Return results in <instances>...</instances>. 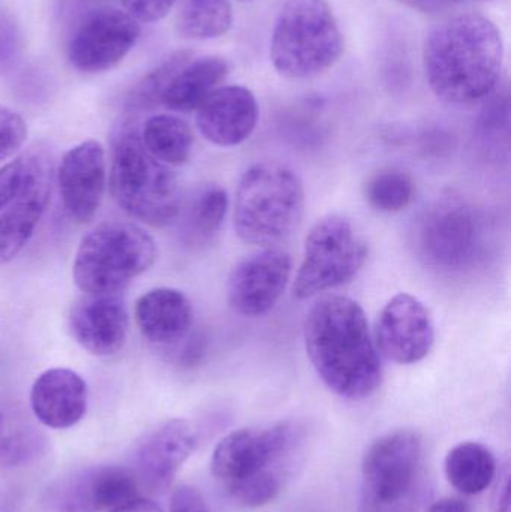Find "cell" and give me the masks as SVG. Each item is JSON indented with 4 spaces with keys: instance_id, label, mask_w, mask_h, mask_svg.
<instances>
[{
    "instance_id": "1",
    "label": "cell",
    "mask_w": 511,
    "mask_h": 512,
    "mask_svg": "<svg viewBox=\"0 0 511 512\" xmlns=\"http://www.w3.org/2000/svg\"><path fill=\"white\" fill-rule=\"evenodd\" d=\"M303 339L315 372L336 396L363 400L381 387L377 346L365 310L353 298H320L306 315Z\"/></svg>"
},
{
    "instance_id": "2",
    "label": "cell",
    "mask_w": 511,
    "mask_h": 512,
    "mask_svg": "<svg viewBox=\"0 0 511 512\" xmlns=\"http://www.w3.org/2000/svg\"><path fill=\"white\" fill-rule=\"evenodd\" d=\"M504 42L494 21L465 12L431 30L423 47V68L432 92L450 105L471 107L497 90Z\"/></svg>"
},
{
    "instance_id": "3",
    "label": "cell",
    "mask_w": 511,
    "mask_h": 512,
    "mask_svg": "<svg viewBox=\"0 0 511 512\" xmlns=\"http://www.w3.org/2000/svg\"><path fill=\"white\" fill-rule=\"evenodd\" d=\"M303 210L305 188L299 174L281 162H258L240 179L234 230L246 245L275 248L296 230Z\"/></svg>"
},
{
    "instance_id": "4",
    "label": "cell",
    "mask_w": 511,
    "mask_h": 512,
    "mask_svg": "<svg viewBox=\"0 0 511 512\" xmlns=\"http://www.w3.org/2000/svg\"><path fill=\"white\" fill-rule=\"evenodd\" d=\"M110 188L120 209L137 221L168 227L179 218L183 198L176 174L147 152L140 129L129 123L114 135Z\"/></svg>"
},
{
    "instance_id": "5",
    "label": "cell",
    "mask_w": 511,
    "mask_h": 512,
    "mask_svg": "<svg viewBox=\"0 0 511 512\" xmlns=\"http://www.w3.org/2000/svg\"><path fill=\"white\" fill-rule=\"evenodd\" d=\"M423 439L395 430L369 445L362 459L357 512H417L425 501Z\"/></svg>"
},
{
    "instance_id": "6",
    "label": "cell",
    "mask_w": 511,
    "mask_h": 512,
    "mask_svg": "<svg viewBox=\"0 0 511 512\" xmlns=\"http://www.w3.org/2000/svg\"><path fill=\"white\" fill-rule=\"evenodd\" d=\"M345 50L344 35L326 0H288L276 20L270 60L291 80H305L332 68Z\"/></svg>"
},
{
    "instance_id": "7",
    "label": "cell",
    "mask_w": 511,
    "mask_h": 512,
    "mask_svg": "<svg viewBox=\"0 0 511 512\" xmlns=\"http://www.w3.org/2000/svg\"><path fill=\"white\" fill-rule=\"evenodd\" d=\"M155 240L129 222H105L86 234L72 265L84 294H117L155 264Z\"/></svg>"
},
{
    "instance_id": "8",
    "label": "cell",
    "mask_w": 511,
    "mask_h": 512,
    "mask_svg": "<svg viewBox=\"0 0 511 512\" xmlns=\"http://www.w3.org/2000/svg\"><path fill=\"white\" fill-rule=\"evenodd\" d=\"M488 228L476 207L458 197L435 201L420 219L416 249L423 264L444 274L464 273L485 256Z\"/></svg>"
},
{
    "instance_id": "9",
    "label": "cell",
    "mask_w": 511,
    "mask_h": 512,
    "mask_svg": "<svg viewBox=\"0 0 511 512\" xmlns=\"http://www.w3.org/2000/svg\"><path fill=\"white\" fill-rule=\"evenodd\" d=\"M369 249L350 219L329 215L315 222L303 249L293 291L299 300L315 297L353 280L368 259Z\"/></svg>"
},
{
    "instance_id": "10",
    "label": "cell",
    "mask_w": 511,
    "mask_h": 512,
    "mask_svg": "<svg viewBox=\"0 0 511 512\" xmlns=\"http://www.w3.org/2000/svg\"><path fill=\"white\" fill-rule=\"evenodd\" d=\"M135 474L122 466H90L54 480L42 496L48 512H108L138 498Z\"/></svg>"
},
{
    "instance_id": "11",
    "label": "cell",
    "mask_w": 511,
    "mask_h": 512,
    "mask_svg": "<svg viewBox=\"0 0 511 512\" xmlns=\"http://www.w3.org/2000/svg\"><path fill=\"white\" fill-rule=\"evenodd\" d=\"M140 23L119 9H96L83 18L68 45L77 71L98 74L119 65L140 38Z\"/></svg>"
},
{
    "instance_id": "12",
    "label": "cell",
    "mask_w": 511,
    "mask_h": 512,
    "mask_svg": "<svg viewBox=\"0 0 511 512\" xmlns=\"http://www.w3.org/2000/svg\"><path fill=\"white\" fill-rule=\"evenodd\" d=\"M297 441L294 424L278 423L264 429H239L228 433L213 450L210 469L225 486L272 469Z\"/></svg>"
},
{
    "instance_id": "13",
    "label": "cell",
    "mask_w": 511,
    "mask_h": 512,
    "mask_svg": "<svg viewBox=\"0 0 511 512\" xmlns=\"http://www.w3.org/2000/svg\"><path fill=\"white\" fill-rule=\"evenodd\" d=\"M288 252L267 248L242 259L228 277V304L245 318H260L275 309L291 279Z\"/></svg>"
},
{
    "instance_id": "14",
    "label": "cell",
    "mask_w": 511,
    "mask_h": 512,
    "mask_svg": "<svg viewBox=\"0 0 511 512\" xmlns=\"http://www.w3.org/2000/svg\"><path fill=\"white\" fill-rule=\"evenodd\" d=\"M375 342L377 351L393 363L410 366L425 360L435 343L428 307L407 292L390 298L378 316Z\"/></svg>"
},
{
    "instance_id": "15",
    "label": "cell",
    "mask_w": 511,
    "mask_h": 512,
    "mask_svg": "<svg viewBox=\"0 0 511 512\" xmlns=\"http://www.w3.org/2000/svg\"><path fill=\"white\" fill-rule=\"evenodd\" d=\"M51 168L42 155L27 156V176L17 197L0 215V264H8L26 248L47 210Z\"/></svg>"
},
{
    "instance_id": "16",
    "label": "cell",
    "mask_w": 511,
    "mask_h": 512,
    "mask_svg": "<svg viewBox=\"0 0 511 512\" xmlns=\"http://www.w3.org/2000/svg\"><path fill=\"white\" fill-rule=\"evenodd\" d=\"M107 167L105 150L95 140L72 147L59 165L57 185L69 218L87 224L95 218L104 197Z\"/></svg>"
},
{
    "instance_id": "17",
    "label": "cell",
    "mask_w": 511,
    "mask_h": 512,
    "mask_svg": "<svg viewBox=\"0 0 511 512\" xmlns=\"http://www.w3.org/2000/svg\"><path fill=\"white\" fill-rule=\"evenodd\" d=\"M197 444V433L186 420L174 418L156 427L140 442L135 454L138 484L152 493L170 489Z\"/></svg>"
},
{
    "instance_id": "18",
    "label": "cell",
    "mask_w": 511,
    "mask_h": 512,
    "mask_svg": "<svg viewBox=\"0 0 511 512\" xmlns=\"http://www.w3.org/2000/svg\"><path fill=\"white\" fill-rule=\"evenodd\" d=\"M69 330L75 342L95 357H110L125 345L129 315L117 294H86L72 306Z\"/></svg>"
},
{
    "instance_id": "19",
    "label": "cell",
    "mask_w": 511,
    "mask_h": 512,
    "mask_svg": "<svg viewBox=\"0 0 511 512\" xmlns=\"http://www.w3.org/2000/svg\"><path fill=\"white\" fill-rule=\"evenodd\" d=\"M197 128L204 140L218 147L245 143L257 128V98L243 86L218 87L197 108Z\"/></svg>"
},
{
    "instance_id": "20",
    "label": "cell",
    "mask_w": 511,
    "mask_h": 512,
    "mask_svg": "<svg viewBox=\"0 0 511 512\" xmlns=\"http://www.w3.org/2000/svg\"><path fill=\"white\" fill-rule=\"evenodd\" d=\"M30 406L39 423L63 430L80 423L87 409V385L74 370H45L36 378Z\"/></svg>"
},
{
    "instance_id": "21",
    "label": "cell",
    "mask_w": 511,
    "mask_h": 512,
    "mask_svg": "<svg viewBox=\"0 0 511 512\" xmlns=\"http://www.w3.org/2000/svg\"><path fill=\"white\" fill-rule=\"evenodd\" d=\"M135 322L144 339L153 345H174L188 336L194 324V307L179 289H152L135 303Z\"/></svg>"
},
{
    "instance_id": "22",
    "label": "cell",
    "mask_w": 511,
    "mask_h": 512,
    "mask_svg": "<svg viewBox=\"0 0 511 512\" xmlns=\"http://www.w3.org/2000/svg\"><path fill=\"white\" fill-rule=\"evenodd\" d=\"M228 206L230 200L221 185L204 183L198 186L180 207L176 221L180 242L189 249L209 246L224 225Z\"/></svg>"
},
{
    "instance_id": "23",
    "label": "cell",
    "mask_w": 511,
    "mask_h": 512,
    "mask_svg": "<svg viewBox=\"0 0 511 512\" xmlns=\"http://www.w3.org/2000/svg\"><path fill=\"white\" fill-rule=\"evenodd\" d=\"M228 71L230 66L224 57H192L171 78L162 93L161 105L182 113L197 110L204 99L227 78Z\"/></svg>"
},
{
    "instance_id": "24",
    "label": "cell",
    "mask_w": 511,
    "mask_h": 512,
    "mask_svg": "<svg viewBox=\"0 0 511 512\" xmlns=\"http://www.w3.org/2000/svg\"><path fill=\"white\" fill-rule=\"evenodd\" d=\"M447 480L462 495H480L494 484L498 474L497 459L480 442H461L444 460Z\"/></svg>"
},
{
    "instance_id": "25",
    "label": "cell",
    "mask_w": 511,
    "mask_h": 512,
    "mask_svg": "<svg viewBox=\"0 0 511 512\" xmlns=\"http://www.w3.org/2000/svg\"><path fill=\"white\" fill-rule=\"evenodd\" d=\"M147 152L168 167H180L191 158L194 134L185 120L171 114L149 117L140 129Z\"/></svg>"
},
{
    "instance_id": "26",
    "label": "cell",
    "mask_w": 511,
    "mask_h": 512,
    "mask_svg": "<svg viewBox=\"0 0 511 512\" xmlns=\"http://www.w3.org/2000/svg\"><path fill=\"white\" fill-rule=\"evenodd\" d=\"M233 26L230 0H183L176 29L182 38L207 41L225 35Z\"/></svg>"
},
{
    "instance_id": "27",
    "label": "cell",
    "mask_w": 511,
    "mask_h": 512,
    "mask_svg": "<svg viewBox=\"0 0 511 512\" xmlns=\"http://www.w3.org/2000/svg\"><path fill=\"white\" fill-rule=\"evenodd\" d=\"M45 438L32 423L12 412L0 411V463L21 466L41 456Z\"/></svg>"
},
{
    "instance_id": "28",
    "label": "cell",
    "mask_w": 511,
    "mask_h": 512,
    "mask_svg": "<svg viewBox=\"0 0 511 512\" xmlns=\"http://www.w3.org/2000/svg\"><path fill=\"white\" fill-rule=\"evenodd\" d=\"M366 203L380 213H399L413 204L416 183L398 168H383L371 174L363 185Z\"/></svg>"
},
{
    "instance_id": "29",
    "label": "cell",
    "mask_w": 511,
    "mask_h": 512,
    "mask_svg": "<svg viewBox=\"0 0 511 512\" xmlns=\"http://www.w3.org/2000/svg\"><path fill=\"white\" fill-rule=\"evenodd\" d=\"M194 57L192 51H177L171 54L158 68L146 75L128 96V108L132 111H144L161 105L162 93L168 83L183 65Z\"/></svg>"
},
{
    "instance_id": "30",
    "label": "cell",
    "mask_w": 511,
    "mask_h": 512,
    "mask_svg": "<svg viewBox=\"0 0 511 512\" xmlns=\"http://www.w3.org/2000/svg\"><path fill=\"white\" fill-rule=\"evenodd\" d=\"M225 487L236 504L245 508H260L275 501L281 492L282 481L275 471L266 469Z\"/></svg>"
},
{
    "instance_id": "31",
    "label": "cell",
    "mask_w": 511,
    "mask_h": 512,
    "mask_svg": "<svg viewBox=\"0 0 511 512\" xmlns=\"http://www.w3.org/2000/svg\"><path fill=\"white\" fill-rule=\"evenodd\" d=\"M27 140L23 116L12 108L0 105V162L14 156Z\"/></svg>"
},
{
    "instance_id": "32",
    "label": "cell",
    "mask_w": 511,
    "mask_h": 512,
    "mask_svg": "<svg viewBox=\"0 0 511 512\" xmlns=\"http://www.w3.org/2000/svg\"><path fill=\"white\" fill-rule=\"evenodd\" d=\"M27 176V156L9 162L0 168V212L11 204L23 188Z\"/></svg>"
},
{
    "instance_id": "33",
    "label": "cell",
    "mask_w": 511,
    "mask_h": 512,
    "mask_svg": "<svg viewBox=\"0 0 511 512\" xmlns=\"http://www.w3.org/2000/svg\"><path fill=\"white\" fill-rule=\"evenodd\" d=\"M125 12L138 23H155L167 17L177 0H120Z\"/></svg>"
},
{
    "instance_id": "34",
    "label": "cell",
    "mask_w": 511,
    "mask_h": 512,
    "mask_svg": "<svg viewBox=\"0 0 511 512\" xmlns=\"http://www.w3.org/2000/svg\"><path fill=\"white\" fill-rule=\"evenodd\" d=\"M20 48V33L14 21L6 15H0V69L17 59Z\"/></svg>"
},
{
    "instance_id": "35",
    "label": "cell",
    "mask_w": 511,
    "mask_h": 512,
    "mask_svg": "<svg viewBox=\"0 0 511 512\" xmlns=\"http://www.w3.org/2000/svg\"><path fill=\"white\" fill-rule=\"evenodd\" d=\"M170 512H212L195 487L183 484L171 493Z\"/></svg>"
},
{
    "instance_id": "36",
    "label": "cell",
    "mask_w": 511,
    "mask_h": 512,
    "mask_svg": "<svg viewBox=\"0 0 511 512\" xmlns=\"http://www.w3.org/2000/svg\"><path fill=\"white\" fill-rule=\"evenodd\" d=\"M510 468L504 466L494 480V490H492L489 510L491 512H511L510 507Z\"/></svg>"
},
{
    "instance_id": "37",
    "label": "cell",
    "mask_w": 511,
    "mask_h": 512,
    "mask_svg": "<svg viewBox=\"0 0 511 512\" xmlns=\"http://www.w3.org/2000/svg\"><path fill=\"white\" fill-rule=\"evenodd\" d=\"M401 2L416 11L434 14V12L447 11V9L456 8V6L473 2V0H401Z\"/></svg>"
},
{
    "instance_id": "38",
    "label": "cell",
    "mask_w": 511,
    "mask_h": 512,
    "mask_svg": "<svg viewBox=\"0 0 511 512\" xmlns=\"http://www.w3.org/2000/svg\"><path fill=\"white\" fill-rule=\"evenodd\" d=\"M204 351H206V345H204V337L197 336L186 345L185 351L180 355L179 363L185 367L195 366L200 363L201 357H203Z\"/></svg>"
},
{
    "instance_id": "39",
    "label": "cell",
    "mask_w": 511,
    "mask_h": 512,
    "mask_svg": "<svg viewBox=\"0 0 511 512\" xmlns=\"http://www.w3.org/2000/svg\"><path fill=\"white\" fill-rule=\"evenodd\" d=\"M425 512H471L470 505L459 498H443L432 502Z\"/></svg>"
},
{
    "instance_id": "40",
    "label": "cell",
    "mask_w": 511,
    "mask_h": 512,
    "mask_svg": "<svg viewBox=\"0 0 511 512\" xmlns=\"http://www.w3.org/2000/svg\"><path fill=\"white\" fill-rule=\"evenodd\" d=\"M108 512H164L155 502L147 501V499L137 498L134 501L126 502L120 507Z\"/></svg>"
},
{
    "instance_id": "41",
    "label": "cell",
    "mask_w": 511,
    "mask_h": 512,
    "mask_svg": "<svg viewBox=\"0 0 511 512\" xmlns=\"http://www.w3.org/2000/svg\"><path fill=\"white\" fill-rule=\"evenodd\" d=\"M239 2H254V0H239Z\"/></svg>"
}]
</instances>
